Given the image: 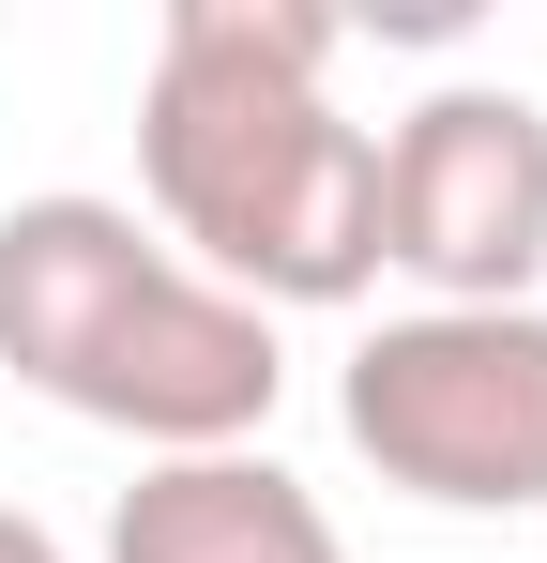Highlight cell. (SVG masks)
Listing matches in <instances>:
<instances>
[{
  "instance_id": "cell-1",
  "label": "cell",
  "mask_w": 547,
  "mask_h": 563,
  "mask_svg": "<svg viewBox=\"0 0 547 563\" xmlns=\"http://www.w3.org/2000/svg\"><path fill=\"white\" fill-rule=\"evenodd\" d=\"M153 244L228 305H365L380 289V137L335 107L320 0H168L137 77Z\"/></svg>"
},
{
  "instance_id": "cell-2",
  "label": "cell",
  "mask_w": 547,
  "mask_h": 563,
  "mask_svg": "<svg viewBox=\"0 0 547 563\" xmlns=\"http://www.w3.org/2000/svg\"><path fill=\"white\" fill-rule=\"evenodd\" d=\"M0 366L77 427H122L137 457H228L289 396L274 320L228 305L213 275H182L122 198H15L0 213Z\"/></svg>"
},
{
  "instance_id": "cell-3",
  "label": "cell",
  "mask_w": 547,
  "mask_h": 563,
  "mask_svg": "<svg viewBox=\"0 0 547 563\" xmlns=\"http://www.w3.org/2000/svg\"><path fill=\"white\" fill-rule=\"evenodd\" d=\"M335 427L380 487L442 518H547V305H411L335 380Z\"/></svg>"
},
{
  "instance_id": "cell-4",
  "label": "cell",
  "mask_w": 547,
  "mask_h": 563,
  "mask_svg": "<svg viewBox=\"0 0 547 563\" xmlns=\"http://www.w3.org/2000/svg\"><path fill=\"white\" fill-rule=\"evenodd\" d=\"M380 275L426 305H533L547 275V107L502 77H442L380 137Z\"/></svg>"
},
{
  "instance_id": "cell-5",
  "label": "cell",
  "mask_w": 547,
  "mask_h": 563,
  "mask_svg": "<svg viewBox=\"0 0 547 563\" xmlns=\"http://www.w3.org/2000/svg\"><path fill=\"white\" fill-rule=\"evenodd\" d=\"M107 563H350V533L320 518L304 472L228 442V457H153L137 472L107 503Z\"/></svg>"
},
{
  "instance_id": "cell-6",
  "label": "cell",
  "mask_w": 547,
  "mask_h": 563,
  "mask_svg": "<svg viewBox=\"0 0 547 563\" xmlns=\"http://www.w3.org/2000/svg\"><path fill=\"white\" fill-rule=\"evenodd\" d=\"M0 563H62V533H46V518H15V503H0Z\"/></svg>"
}]
</instances>
